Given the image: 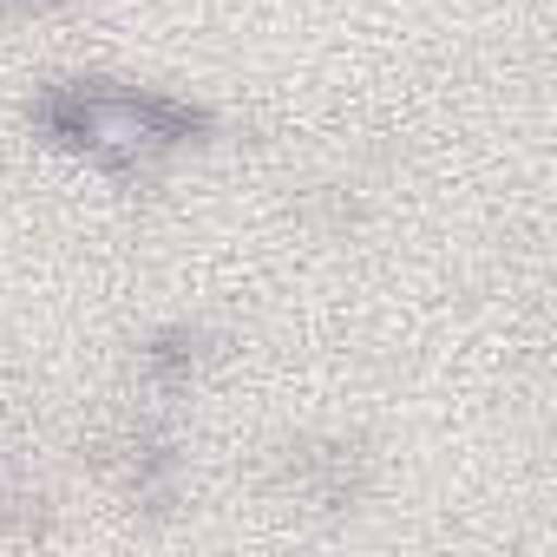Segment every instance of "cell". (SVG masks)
I'll return each instance as SVG.
<instances>
[{"instance_id":"obj_1","label":"cell","mask_w":557,"mask_h":557,"mask_svg":"<svg viewBox=\"0 0 557 557\" xmlns=\"http://www.w3.org/2000/svg\"><path fill=\"white\" fill-rule=\"evenodd\" d=\"M40 112H47V125H53L66 145H79V151H92V158H106V164H132V158H145V151H164V145L190 138V125H197L190 112H177V106H164V99L86 92V86L53 92Z\"/></svg>"}]
</instances>
